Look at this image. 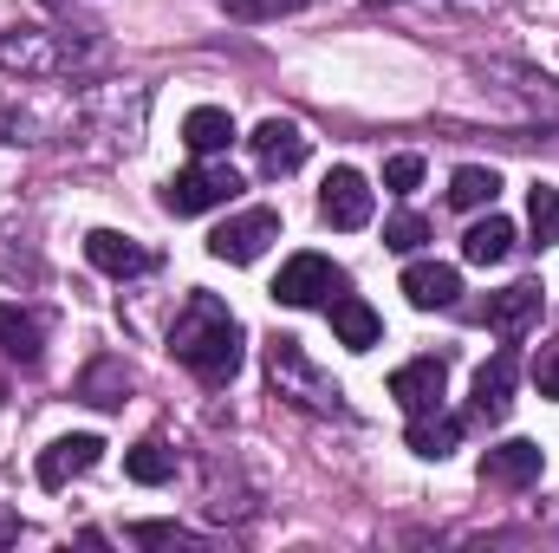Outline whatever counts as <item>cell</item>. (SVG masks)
I'll list each match as a JSON object with an SVG mask.
<instances>
[{
    "mask_svg": "<svg viewBox=\"0 0 559 553\" xmlns=\"http://www.w3.org/2000/svg\"><path fill=\"white\" fill-rule=\"evenodd\" d=\"M182 143H189L195 156H222V150L235 143V118H228L222 105H195V111L182 118Z\"/></svg>",
    "mask_w": 559,
    "mask_h": 553,
    "instance_id": "e0dca14e",
    "label": "cell"
},
{
    "mask_svg": "<svg viewBox=\"0 0 559 553\" xmlns=\"http://www.w3.org/2000/svg\"><path fill=\"white\" fill-rule=\"evenodd\" d=\"M248 143H254L261 176H293V169L306 163V131H299L293 118H267V125H261Z\"/></svg>",
    "mask_w": 559,
    "mask_h": 553,
    "instance_id": "30bf717a",
    "label": "cell"
},
{
    "mask_svg": "<svg viewBox=\"0 0 559 553\" xmlns=\"http://www.w3.org/2000/svg\"><path fill=\"white\" fill-rule=\"evenodd\" d=\"M79 391H85V404H124V372L105 358V365H92V372H85V385H79Z\"/></svg>",
    "mask_w": 559,
    "mask_h": 553,
    "instance_id": "603a6c76",
    "label": "cell"
},
{
    "mask_svg": "<svg viewBox=\"0 0 559 553\" xmlns=\"http://www.w3.org/2000/svg\"><path fill=\"white\" fill-rule=\"evenodd\" d=\"M319 215H325V228H365L371 222V183L338 163L319 189Z\"/></svg>",
    "mask_w": 559,
    "mask_h": 553,
    "instance_id": "8992f818",
    "label": "cell"
},
{
    "mask_svg": "<svg viewBox=\"0 0 559 553\" xmlns=\"http://www.w3.org/2000/svg\"><path fill=\"white\" fill-rule=\"evenodd\" d=\"M423 242H429V222H423V215H411V209L384 222V248H397V255H417Z\"/></svg>",
    "mask_w": 559,
    "mask_h": 553,
    "instance_id": "cb8c5ba5",
    "label": "cell"
},
{
    "mask_svg": "<svg viewBox=\"0 0 559 553\" xmlns=\"http://www.w3.org/2000/svg\"><path fill=\"white\" fill-rule=\"evenodd\" d=\"M228 7V20H280V13H293L299 0H222Z\"/></svg>",
    "mask_w": 559,
    "mask_h": 553,
    "instance_id": "484cf974",
    "label": "cell"
},
{
    "mask_svg": "<svg viewBox=\"0 0 559 553\" xmlns=\"http://www.w3.org/2000/svg\"><path fill=\"white\" fill-rule=\"evenodd\" d=\"M481 319H488L495 332H508V339H514V332H527V326L540 319V286H534V280H521V286H508V293H495Z\"/></svg>",
    "mask_w": 559,
    "mask_h": 553,
    "instance_id": "2e32d148",
    "label": "cell"
},
{
    "mask_svg": "<svg viewBox=\"0 0 559 553\" xmlns=\"http://www.w3.org/2000/svg\"><path fill=\"white\" fill-rule=\"evenodd\" d=\"M417 183H423V156L404 150V156H391V163H384V189H391V196H411Z\"/></svg>",
    "mask_w": 559,
    "mask_h": 553,
    "instance_id": "d4e9b609",
    "label": "cell"
},
{
    "mask_svg": "<svg viewBox=\"0 0 559 553\" xmlns=\"http://www.w3.org/2000/svg\"><path fill=\"white\" fill-rule=\"evenodd\" d=\"M495 196H501V176L481 169V163H462V169L449 176V202H455V209H495Z\"/></svg>",
    "mask_w": 559,
    "mask_h": 553,
    "instance_id": "ffe728a7",
    "label": "cell"
},
{
    "mask_svg": "<svg viewBox=\"0 0 559 553\" xmlns=\"http://www.w3.org/2000/svg\"><path fill=\"white\" fill-rule=\"evenodd\" d=\"M338 293H345V268L325 261V255H293L274 280L280 306H325V299H338Z\"/></svg>",
    "mask_w": 559,
    "mask_h": 553,
    "instance_id": "3957f363",
    "label": "cell"
},
{
    "mask_svg": "<svg viewBox=\"0 0 559 553\" xmlns=\"http://www.w3.org/2000/svg\"><path fill=\"white\" fill-rule=\"evenodd\" d=\"M332 332H338L345 352H371V345L384 339V319H378L358 293H338V299H332Z\"/></svg>",
    "mask_w": 559,
    "mask_h": 553,
    "instance_id": "5bb4252c",
    "label": "cell"
},
{
    "mask_svg": "<svg viewBox=\"0 0 559 553\" xmlns=\"http://www.w3.org/2000/svg\"><path fill=\"white\" fill-rule=\"evenodd\" d=\"M98 456H105V436H92V430H79V436H59L52 449H39V489H66L72 475H85V469H98Z\"/></svg>",
    "mask_w": 559,
    "mask_h": 553,
    "instance_id": "9c48e42d",
    "label": "cell"
},
{
    "mask_svg": "<svg viewBox=\"0 0 559 553\" xmlns=\"http://www.w3.org/2000/svg\"><path fill=\"white\" fill-rule=\"evenodd\" d=\"M527 228H534V248H559V189L554 183L527 189Z\"/></svg>",
    "mask_w": 559,
    "mask_h": 553,
    "instance_id": "44dd1931",
    "label": "cell"
},
{
    "mask_svg": "<svg viewBox=\"0 0 559 553\" xmlns=\"http://www.w3.org/2000/svg\"><path fill=\"white\" fill-rule=\"evenodd\" d=\"M241 189H248V183H241L228 163H195V169L169 176V189H163V209H169V215H209V209H228Z\"/></svg>",
    "mask_w": 559,
    "mask_h": 553,
    "instance_id": "7a4b0ae2",
    "label": "cell"
},
{
    "mask_svg": "<svg viewBox=\"0 0 559 553\" xmlns=\"http://www.w3.org/2000/svg\"><path fill=\"white\" fill-rule=\"evenodd\" d=\"M0 66H26V72H39L46 52L33 46V33H20V39H0Z\"/></svg>",
    "mask_w": 559,
    "mask_h": 553,
    "instance_id": "4316f807",
    "label": "cell"
},
{
    "mask_svg": "<svg viewBox=\"0 0 559 553\" xmlns=\"http://www.w3.org/2000/svg\"><path fill=\"white\" fill-rule=\"evenodd\" d=\"M455 443H462V416H449V411H423V416H411V449H417L423 462H442Z\"/></svg>",
    "mask_w": 559,
    "mask_h": 553,
    "instance_id": "ac0fdd59",
    "label": "cell"
},
{
    "mask_svg": "<svg viewBox=\"0 0 559 553\" xmlns=\"http://www.w3.org/2000/svg\"><path fill=\"white\" fill-rule=\"evenodd\" d=\"M371 7H384V0H371Z\"/></svg>",
    "mask_w": 559,
    "mask_h": 553,
    "instance_id": "4dcf8cb0",
    "label": "cell"
},
{
    "mask_svg": "<svg viewBox=\"0 0 559 553\" xmlns=\"http://www.w3.org/2000/svg\"><path fill=\"white\" fill-rule=\"evenodd\" d=\"M124 475L143 482V489H156V482H169V475H176V456H169L163 443H138V449L124 456Z\"/></svg>",
    "mask_w": 559,
    "mask_h": 553,
    "instance_id": "7402d4cb",
    "label": "cell"
},
{
    "mask_svg": "<svg viewBox=\"0 0 559 553\" xmlns=\"http://www.w3.org/2000/svg\"><path fill=\"white\" fill-rule=\"evenodd\" d=\"M131 541H143V548H169V541H189L182 528H169V521H138L131 528Z\"/></svg>",
    "mask_w": 559,
    "mask_h": 553,
    "instance_id": "f1b7e54d",
    "label": "cell"
},
{
    "mask_svg": "<svg viewBox=\"0 0 559 553\" xmlns=\"http://www.w3.org/2000/svg\"><path fill=\"white\" fill-rule=\"evenodd\" d=\"M514 378H521V352L514 345H501L481 372H475V411L488 416H508V404H514Z\"/></svg>",
    "mask_w": 559,
    "mask_h": 553,
    "instance_id": "8fae6325",
    "label": "cell"
},
{
    "mask_svg": "<svg viewBox=\"0 0 559 553\" xmlns=\"http://www.w3.org/2000/svg\"><path fill=\"white\" fill-rule=\"evenodd\" d=\"M267 242H280V215L274 209H248V215H235V222H222L209 235V255L228 261V268H248V261L267 255Z\"/></svg>",
    "mask_w": 559,
    "mask_h": 553,
    "instance_id": "277c9868",
    "label": "cell"
},
{
    "mask_svg": "<svg viewBox=\"0 0 559 553\" xmlns=\"http://www.w3.org/2000/svg\"><path fill=\"white\" fill-rule=\"evenodd\" d=\"M169 352L202 378V385H228L241 372V319L215 299V293H189V306L176 313Z\"/></svg>",
    "mask_w": 559,
    "mask_h": 553,
    "instance_id": "6da1fadb",
    "label": "cell"
},
{
    "mask_svg": "<svg viewBox=\"0 0 559 553\" xmlns=\"http://www.w3.org/2000/svg\"><path fill=\"white\" fill-rule=\"evenodd\" d=\"M540 469H547V449L527 443V436H508V443H495L481 456V482L488 489H527V482H540Z\"/></svg>",
    "mask_w": 559,
    "mask_h": 553,
    "instance_id": "52a82bcc",
    "label": "cell"
},
{
    "mask_svg": "<svg viewBox=\"0 0 559 553\" xmlns=\"http://www.w3.org/2000/svg\"><path fill=\"white\" fill-rule=\"evenodd\" d=\"M534 385H540V398L559 404V345H547V352L534 358Z\"/></svg>",
    "mask_w": 559,
    "mask_h": 553,
    "instance_id": "83f0119b",
    "label": "cell"
},
{
    "mask_svg": "<svg viewBox=\"0 0 559 553\" xmlns=\"http://www.w3.org/2000/svg\"><path fill=\"white\" fill-rule=\"evenodd\" d=\"M13 534H20V521H13V515H0V541H13Z\"/></svg>",
    "mask_w": 559,
    "mask_h": 553,
    "instance_id": "f546056e",
    "label": "cell"
},
{
    "mask_svg": "<svg viewBox=\"0 0 559 553\" xmlns=\"http://www.w3.org/2000/svg\"><path fill=\"white\" fill-rule=\"evenodd\" d=\"M85 261H92L98 274H111V280L150 274V255H143L131 235H118V228H92V235H85Z\"/></svg>",
    "mask_w": 559,
    "mask_h": 553,
    "instance_id": "7c38bea8",
    "label": "cell"
},
{
    "mask_svg": "<svg viewBox=\"0 0 559 553\" xmlns=\"http://www.w3.org/2000/svg\"><path fill=\"white\" fill-rule=\"evenodd\" d=\"M39 319L33 313H20V306H0V352L7 358H20V365H39Z\"/></svg>",
    "mask_w": 559,
    "mask_h": 553,
    "instance_id": "d6986e66",
    "label": "cell"
},
{
    "mask_svg": "<svg viewBox=\"0 0 559 553\" xmlns=\"http://www.w3.org/2000/svg\"><path fill=\"white\" fill-rule=\"evenodd\" d=\"M442 391H449V358H411V365L391 372V398L411 416L442 411Z\"/></svg>",
    "mask_w": 559,
    "mask_h": 553,
    "instance_id": "ba28073f",
    "label": "cell"
},
{
    "mask_svg": "<svg viewBox=\"0 0 559 553\" xmlns=\"http://www.w3.org/2000/svg\"><path fill=\"white\" fill-rule=\"evenodd\" d=\"M267 365H274V385L299 391V404H312V411H338V385H325V378L306 365L299 339H274V345H267Z\"/></svg>",
    "mask_w": 559,
    "mask_h": 553,
    "instance_id": "5b68a950",
    "label": "cell"
},
{
    "mask_svg": "<svg viewBox=\"0 0 559 553\" xmlns=\"http://www.w3.org/2000/svg\"><path fill=\"white\" fill-rule=\"evenodd\" d=\"M508 255H514V222L488 209V215L462 235V261H475V268H501Z\"/></svg>",
    "mask_w": 559,
    "mask_h": 553,
    "instance_id": "9a60e30c",
    "label": "cell"
},
{
    "mask_svg": "<svg viewBox=\"0 0 559 553\" xmlns=\"http://www.w3.org/2000/svg\"><path fill=\"white\" fill-rule=\"evenodd\" d=\"M404 293H411L417 313H436V306H455L462 274H455L449 261H411V268H404Z\"/></svg>",
    "mask_w": 559,
    "mask_h": 553,
    "instance_id": "4fadbf2b",
    "label": "cell"
}]
</instances>
